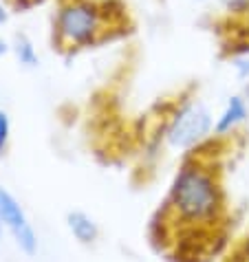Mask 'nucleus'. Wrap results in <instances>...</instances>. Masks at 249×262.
<instances>
[{"mask_svg":"<svg viewBox=\"0 0 249 262\" xmlns=\"http://www.w3.org/2000/svg\"><path fill=\"white\" fill-rule=\"evenodd\" d=\"M225 196L221 181L203 161H185L179 170L163 209V223L179 225L183 234L192 236V247L203 231H212L221 223Z\"/></svg>","mask_w":249,"mask_h":262,"instance_id":"1","label":"nucleus"},{"mask_svg":"<svg viewBox=\"0 0 249 262\" xmlns=\"http://www.w3.org/2000/svg\"><path fill=\"white\" fill-rule=\"evenodd\" d=\"M99 31V11L93 5L75 3L64 7L57 16V35L67 45H89Z\"/></svg>","mask_w":249,"mask_h":262,"instance_id":"2","label":"nucleus"},{"mask_svg":"<svg viewBox=\"0 0 249 262\" xmlns=\"http://www.w3.org/2000/svg\"><path fill=\"white\" fill-rule=\"evenodd\" d=\"M210 128L212 117L208 108H203L201 104H190L177 115L170 133H168V139L174 148H192L194 143L205 139Z\"/></svg>","mask_w":249,"mask_h":262,"instance_id":"3","label":"nucleus"},{"mask_svg":"<svg viewBox=\"0 0 249 262\" xmlns=\"http://www.w3.org/2000/svg\"><path fill=\"white\" fill-rule=\"evenodd\" d=\"M0 221L7 225V229L13 234L16 243L20 245V249L29 256H33L35 249H38V238H35V231L29 223L27 214L23 212V207L18 205V201L13 196L0 187Z\"/></svg>","mask_w":249,"mask_h":262,"instance_id":"4","label":"nucleus"},{"mask_svg":"<svg viewBox=\"0 0 249 262\" xmlns=\"http://www.w3.org/2000/svg\"><path fill=\"white\" fill-rule=\"evenodd\" d=\"M67 225H69L71 234L75 236L82 245L93 243V240L97 238V234H99V229H97V225H95L93 218H91L89 214L79 212V209H75V212H69Z\"/></svg>","mask_w":249,"mask_h":262,"instance_id":"5","label":"nucleus"},{"mask_svg":"<svg viewBox=\"0 0 249 262\" xmlns=\"http://www.w3.org/2000/svg\"><path fill=\"white\" fill-rule=\"evenodd\" d=\"M245 117H247V106H245V101L240 99V97H232L230 104H227V108H225V113L221 115V119H218V123L214 126V133H216V135L230 133V130L236 128L240 121H245Z\"/></svg>","mask_w":249,"mask_h":262,"instance_id":"6","label":"nucleus"},{"mask_svg":"<svg viewBox=\"0 0 249 262\" xmlns=\"http://www.w3.org/2000/svg\"><path fill=\"white\" fill-rule=\"evenodd\" d=\"M16 55L20 64H25V67H35L38 64V53H35V49L27 35H18L16 38Z\"/></svg>","mask_w":249,"mask_h":262,"instance_id":"7","label":"nucleus"},{"mask_svg":"<svg viewBox=\"0 0 249 262\" xmlns=\"http://www.w3.org/2000/svg\"><path fill=\"white\" fill-rule=\"evenodd\" d=\"M7 141H9V117L5 111H0V157L7 148Z\"/></svg>","mask_w":249,"mask_h":262,"instance_id":"8","label":"nucleus"},{"mask_svg":"<svg viewBox=\"0 0 249 262\" xmlns=\"http://www.w3.org/2000/svg\"><path fill=\"white\" fill-rule=\"evenodd\" d=\"M227 262H249V236L236 247V251L232 253Z\"/></svg>","mask_w":249,"mask_h":262,"instance_id":"9","label":"nucleus"},{"mask_svg":"<svg viewBox=\"0 0 249 262\" xmlns=\"http://www.w3.org/2000/svg\"><path fill=\"white\" fill-rule=\"evenodd\" d=\"M236 67H238V71H240V75H247V73H249V62H245V60L236 62Z\"/></svg>","mask_w":249,"mask_h":262,"instance_id":"10","label":"nucleus"},{"mask_svg":"<svg viewBox=\"0 0 249 262\" xmlns=\"http://www.w3.org/2000/svg\"><path fill=\"white\" fill-rule=\"evenodd\" d=\"M5 20H7V11H5V7H3V5H0V25H3V23H5Z\"/></svg>","mask_w":249,"mask_h":262,"instance_id":"11","label":"nucleus"},{"mask_svg":"<svg viewBox=\"0 0 249 262\" xmlns=\"http://www.w3.org/2000/svg\"><path fill=\"white\" fill-rule=\"evenodd\" d=\"M5 53H7V45H5L3 40H0V55H5Z\"/></svg>","mask_w":249,"mask_h":262,"instance_id":"12","label":"nucleus"},{"mask_svg":"<svg viewBox=\"0 0 249 262\" xmlns=\"http://www.w3.org/2000/svg\"><path fill=\"white\" fill-rule=\"evenodd\" d=\"M0 223H3V221H0Z\"/></svg>","mask_w":249,"mask_h":262,"instance_id":"13","label":"nucleus"}]
</instances>
